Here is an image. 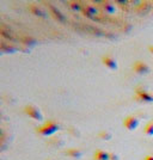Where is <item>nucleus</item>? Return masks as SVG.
<instances>
[{
	"label": "nucleus",
	"mask_w": 153,
	"mask_h": 160,
	"mask_svg": "<svg viewBox=\"0 0 153 160\" xmlns=\"http://www.w3.org/2000/svg\"><path fill=\"white\" fill-rule=\"evenodd\" d=\"M81 27L84 28V30L87 31L89 33H91V35H94V36H107V35H110V33L105 32L104 30H102L99 28H96V27H92V25H81Z\"/></svg>",
	"instance_id": "9d476101"
},
{
	"label": "nucleus",
	"mask_w": 153,
	"mask_h": 160,
	"mask_svg": "<svg viewBox=\"0 0 153 160\" xmlns=\"http://www.w3.org/2000/svg\"><path fill=\"white\" fill-rule=\"evenodd\" d=\"M22 42H24L27 46H33V44H35L36 43V40H33V37H30V36H25V37H23L22 38Z\"/></svg>",
	"instance_id": "a211bd4d"
},
{
	"label": "nucleus",
	"mask_w": 153,
	"mask_h": 160,
	"mask_svg": "<svg viewBox=\"0 0 153 160\" xmlns=\"http://www.w3.org/2000/svg\"><path fill=\"white\" fill-rule=\"evenodd\" d=\"M93 159L94 160H110V153L104 152V151H102V149H97L94 155H93Z\"/></svg>",
	"instance_id": "4468645a"
},
{
	"label": "nucleus",
	"mask_w": 153,
	"mask_h": 160,
	"mask_svg": "<svg viewBox=\"0 0 153 160\" xmlns=\"http://www.w3.org/2000/svg\"><path fill=\"white\" fill-rule=\"evenodd\" d=\"M123 126L128 129V130H134L139 126V120L135 116H128L123 120Z\"/></svg>",
	"instance_id": "0eeeda50"
},
{
	"label": "nucleus",
	"mask_w": 153,
	"mask_h": 160,
	"mask_svg": "<svg viewBox=\"0 0 153 160\" xmlns=\"http://www.w3.org/2000/svg\"><path fill=\"white\" fill-rule=\"evenodd\" d=\"M102 62H103V65H105L110 69H117V61L113 59L111 56H109V55L103 56L102 58Z\"/></svg>",
	"instance_id": "ddd939ff"
},
{
	"label": "nucleus",
	"mask_w": 153,
	"mask_h": 160,
	"mask_svg": "<svg viewBox=\"0 0 153 160\" xmlns=\"http://www.w3.org/2000/svg\"><path fill=\"white\" fill-rule=\"evenodd\" d=\"M145 160H153V157H152V155H150V157H146V158H145Z\"/></svg>",
	"instance_id": "5701e85b"
},
{
	"label": "nucleus",
	"mask_w": 153,
	"mask_h": 160,
	"mask_svg": "<svg viewBox=\"0 0 153 160\" xmlns=\"http://www.w3.org/2000/svg\"><path fill=\"white\" fill-rule=\"evenodd\" d=\"M24 111H25V113H27L29 117H31L33 120L42 121V118H43V116H42V113H41V110L37 107L33 105V104L27 105V107L24 108Z\"/></svg>",
	"instance_id": "7ed1b4c3"
},
{
	"label": "nucleus",
	"mask_w": 153,
	"mask_h": 160,
	"mask_svg": "<svg viewBox=\"0 0 153 160\" xmlns=\"http://www.w3.org/2000/svg\"><path fill=\"white\" fill-rule=\"evenodd\" d=\"M0 46H1V52L3 53H10V54H13L16 53L18 49L17 48H13L12 46H7L6 43H5V41L4 40H1V42H0Z\"/></svg>",
	"instance_id": "2eb2a0df"
},
{
	"label": "nucleus",
	"mask_w": 153,
	"mask_h": 160,
	"mask_svg": "<svg viewBox=\"0 0 153 160\" xmlns=\"http://www.w3.org/2000/svg\"><path fill=\"white\" fill-rule=\"evenodd\" d=\"M29 10H30V12H31L33 16H36V17H38V18H48V12L46 11V8L38 6V5L33 4V5L29 6Z\"/></svg>",
	"instance_id": "423d86ee"
},
{
	"label": "nucleus",
	"mask_w": 153,
	"mask_h": 160,
	"mask_svg": "<svg viewBox=\"0 0 153 160\" xmlns=\"http://www.w3.org/2000/svg\"><path fill=\"white\" fill-rule=\"evenodd\" d=\"M151 8H152L151 1H140L139 6L136 7V12L139 14H146Z\"/></svg>",
	"instance_id": "f8f14e48"
},
{
	"label": "nucleus",
	"mask_w": 153,
	"mask_h": 160,
	"mask_svg": "<svg viewBox=\"0 0 153 160\" xmlns=\"http://www.w3.org/2000/svg\"><path fill=\"white\" fill-rule=\"evenodd\" d=\"M48 10H49V12H50V14H52V17H53L54 19H56L60 23H66V17H65V14L62 13L59 8L53 6L52 4H48Z\"/></svg>",
	"instance_id": "20e7f679"
},
{
	"label": "nucleus",
	"mask_w": 153,
	"mask_h": 160,
	"mask_svg": "<svg viewBox=\"0 0 153 160\" xmlns=\"http://www.w3.org/2000/svg\"><path fill=\"white\" fill-rule=\"evenodd\" d=\"M135 96H136V99L140 102H146V103L153 102V94L145 91V90H138Z\"/></svg>",
	"instance_id": "1a4fd4ad"
},
{
	"label": "nucleus",
	"mask_w": 153,
	"mask_h": 160,
	"mask_svg": "<svg viewBox=\"0 0 153 160\" xmlns=\"http://www.w3.org/2000/svg\"><path fill=\"white\" fill-rule=\"evenodd\" d=\"M67 4L71 7V10H73V11H80L81 12V10H83V2L81 1H68Z\"/></svg>",
	"instance_id": "f3484780"
},
{
	"label": "nucleus",
	"mask_w": 153,
	"mask_h": 160,
	"mask_svg": "<svg viewBox=\"0 0 153 160\" xmlns=\"http://www.w3.org/2000/svg\"><path fill=\"white\" fill-rule=\"evenodd\" d=\"M145 133H146L147 135H153V121L148 122L146 124V127H145Z\"/></svg>",
	"instance_id": "6ab92c4d"
},
{
	"label": "nucleus",
	"mask_w": 153,
	"mask_h": 160,
	"mask_svg": "<svg viewBox=\"0 0 153 160\" xmlns=\"http://www.w3.org/2000/svg\"><path fill=\"white\" fill-rule=\"evenodd\" d=\"M97 4L102 5V6H103V10L109 14L115 13V11H116V4L113 2V1H99V2H97Z\"/></svg>",
	"instance_id": "9b49d317"
},
{
	"label": "nucleus",
	"mask_w": 153,
	"mask_h": 160,
	"mask_svg": "<svg viewBox=\"0 0 153 160\" xmlns=\"http://www.w3.org/2000/svg\"><path fill=\"white\" fill-rule=\"evenodd\" d=\"M66 155L77 159V158H80V157L83 155V152H81L80 149H77V148H69V149L66 151Z\"/></svg>",
	"instance_id": "dca6fc26"
},
{
	"label": "nucleus",
	"mask_w": 153,
	"mask_h": 160,
	"mask_svg": "<svg viewBox=\"0 0 153 160\" xmlns=\"http://www.w3.org/2000/svg\"><path fill=\"white\" fill-rule=\"evenodd\" d=\"M98 136H99L100 139H103V140H111V138H113V135L110 133H108V132H100L98 134Z\"/></svg>",
	"instance_id": "aec40b11"
},
{
	"label": "nucleus",
	"mask_w": 153,
	"mask_h": 160,
	"mask_svg": "<svg viewBox=\"0 0 153 160\" xmlns=\"http://www.w3.org/2000/svg\"><path fill=\"white\" fill-rule=\"evenodd\" d=\"M133 69L135 73L138 74H141V75H145V74H148L150 73V66L145 63V62H142V61H136V62H134L133 65Z\"/></svg>",
	"instance_id": "39448f33"
},
{
	"label": "nucleus",
	"mask_w": 153,
	"mask_h": 160,
	"mask_svg": "<svg viewBox=\"0 0 153 160\" xmlns=\"http://www.w3.org/2000/svg\"><path fill=\"white\" fill-rule=\"evenodd\" d=\"M81 13L84 14L85 17H87V18H90V19L96 20V22H102V20L99 19V17H97V14H98V8H96L94 6H91V5H89V4L83 2Z\"/></svg>",
	"instance_id": "f03ea898"
},
{
	"label": "nucleus",
	"mask_w": 153,
	"mask_h": 160,
	"mask_svg": "<svg viewBox=\"0 0 153 160\" xmlns=\"http://www.w3.org/2000/svg\"><path fill=\"white\" fill-rule=\"evenodd\" d=\"M110 160H119V157H117L116 154L110 153Z\"/></svg>",
	"instance_id": "412c9836"
},
{
	"label": "nucleus",
	"mask_w": 153,
	"mask_h": 160,
	"mask_svg": "<svg viewBox=\"0 0 153 160\" xmlns=\"http://www.w3.org/2000/svg\"><path fill=\"white\" fill-rule=\"evenodd\" d=\"M36 130L41 134V135H44V136H49L54 134L56 130H59V124L55 122V121H48L44 124L40 126L38 128H36Z\"/></svg>",
	"instance_id": "f257e3e1"
},
{
	"label": "nucleus",
	"mask_w": 153,
	"mask_h": 160,
	"mask_svg": "<svg viewBox=\"0 0 153 160\" xmlns=\"http://www.w3.org/2000/svg\"><path fill=\"white\" fill-rule=\"evenodd\" d=\"M0 35H1L3 40H4V38H6V40L11 41V42H16V41H18L17 38H16V36L13 35V32L10 30V28L5 27L4 24H1V28H0Z\"/></svg>",
	"instance_id": "6e6552de"
},
{
	"label": "nucleus",
	"mask_w": 153,
	"mask_h": 160,
	"mask_svg": "<svg viewBox=\"0 0 153 160\" xmlns=\"http://www.w3.org/2000/svg\"><path fill=\"white\" fill-rule=\"evenodd\" d=\"M148 50H150L151 54H153V46H150V47H148Z\"/></svg>",
	"instance_id": "4be33fe9"
}]
</instances>
